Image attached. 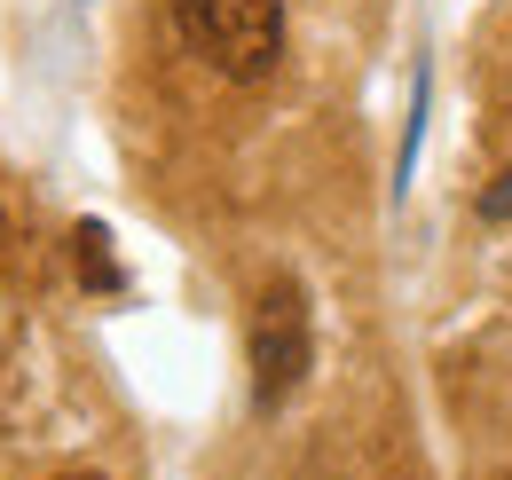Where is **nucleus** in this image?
<instances>
[{
    "mask_svg": "<svg viewBox=\"0 0 512 480\" xmlns=\"http://www.w3.org/2000/svg\"><path fill=\"white\" fill-rule=\"evenodd\" d=\"M174 32L197 63H213L237 87H260L284 56V8L276 0H174Z\"/></svg>",
    "mask_w": 512,
    "mask_h": 480,
    "instance_id": "1",
    "label": "nucleus"
},
{
    "mask_svg": "<svg viewBox=\"0 0 512 480\" xmlns=\"http://www.w3.org/2000/svg\"><path fill=\"white\" fill-rule=\"evenodd\" d=\"M71 480H87V473H71Z\"/></svg>",
    "mask_w": 512,
    "mask_h": 480,
    "instance_id": "5",
    "label": "nucleus"
},
{
    "mask_svg": "<svg viewBox=\"0 0 512 480\" xmlns=\"http://www.w3.org/2000/svg\"><path fill=\"white\" fill-rule=\"evenodd\" d=\"M481 221H512V166L481 189Z\"/></svg>",
    "mask_w": 512,
    "mask_h": 480,
    "instance_id": "4",
    "label": "nucleus"
},
{
    "mask_svg": "<svg viewBox=\"0 0 512 480\" xmlns=\"http://www.w3.org/2000/svg\"><path fill=\"white\" fill-rule=\"evenodd\" d=\"M308 362H316L308 292H300V276H268L253 300V410H284L308 386Z\"/></svg>",
    "mask_w": 512,
    "mask_h": 480,
    "instance_id": "2",
    "label": "nucleus"
},
{
    "mask_svg": "<svg viewBox=\"0 0 512 480\" xmlns=\"http://www.w3.org/2000/svg\"><path fill=\"white\" fill-rule=\"evenodd\" d=\"M71 268H79L87 292H119V284H127L119 260H111V229H103V221H79V229H71Z\"/></svg>",
    "mask_w": 512,
    "mask_h": 480,
    "instance_id": "3",
    "label": "nucleus"
}]
</instances>
